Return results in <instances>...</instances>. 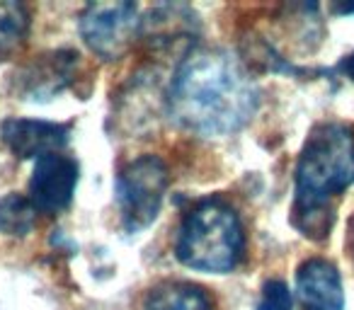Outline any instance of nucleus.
Wrapping results in <instances>:
<instances>
[{
    "label": "nucleus",
    "mask_w": 354,
    "mask_h": 310,
    "mask_svg": "<svg viewBox=\"0 0 354 310\" xmlns=\"http://www.w3.org/2000/svg\"><path fill=\"white\" fill-rule=\"evenodd\" d=\"M339 70H342V73L347 75V78L354 80V54H349L347 59H344L342 64H339Z\"/></svg>",
    "instance_id": "nucleus-14"
},
{
    "label": "nucleus",
    "mask_w": 354,
    "mask_h": 310,
    "mask_svg": "<svg viewBox=\"0 0 354 310\" xmlns=\"http://www.w3.org/2000/svg\"><path fill=\"white\" fill-rule=\"evenodd\" d=\"M75 66H78V54L68 49L39 56L20 75V93L27 99H51L73 83Z\"/></svg>",
    "instance_id": "nucleus-9"
},
{
    "label": "nucleus",
    "mask_w": 354,
    "mask_h": 310,
    "mask_svg": "<svg viewBox=\"0 0 354 310\" xmlns=\"http://www.w3.org/2000/svg\"><path fill=\"white\" fill-rule=\"evenodd\" d=\"M296 296L301 310H344L342 279L335 264L325 260H308L296 271Z\"/></svg>",
    "instance_id": "nucleus-8"
},
{
    "label": "nucleus",
    "mask_w": 354,
    "mask_h": 310,
    "mask_svg": "<svg viewBox=\"0 0 354 310\" xmlns=\"http://www.w3.org/2000/svg\"><path fill=\"white\" fill-rule=\"evenodd\" d=\"M78 184V163L64 153H51L37 160L30 180V202L46 216H56L73 202Z\"/></svg>",
    "instance_id": "nucleus-6"
},
{
    "label": "nucleus",
    "mask_w": 354,
    "mask_h": 310,
    "mask_svg": "<svg viewBox=\"0 0 354 310\" xmlns=\"http://www.w3.org/2000/svg\"><path fill=\"white\" fill-rule=\"evenodd\" d=\"M354 184V131L344 124H318L296 163L294 226L308 240H325L335 223V197Z\"/></svg>",
    "instance_id": "nucleus-2"
},
{
    "label": "nucleus",
    "mask_w": 354,
    "mask_h": 310,
    "mask_svg": "<svg viewBox=\"0 0 354 310\" xmlns=\"http://www.w3.org/2000/svg\"><path fill=\"white\" fill-rule=\"evenodd\" d=\"M37 209L30 197L6 194L0 199V233L10 238H25L37 226Z\"/></svg>",
    "instance_id": "nucleus-11"
},
{
    "label": "nucleus",
    "mask_w": 354,
    "mask_h": 310,
    "mask_svg": "<svg viewBox=\"0 0 354 310\" xmlns=\"http://www.w3.org/2000/svg\"><path fill=\"white\" fill-rule=\"evenodd\" d=\"M30 35V12L20 3H0V61L12 56Z\"/></svg>",
    "instance_id": "nucleus-12"
},
{
    "label": "nucleus",
    "mask_w": 354,
    "mask_h": 310,
    "mask_svg": "<svg viewBox=\"0 0 354 310\" xmlns=\"http://www.w3.org/2000/svg\"><path fill=\"white\" fill-rule=\"evenodd\" d=\"M68 124L39 122V119H6L0 126V138L15 158H44L61 153L68 143Z\"/></svg>",
    "instance_id": "nucleus-7"
},
{
    "label": "nucleus",
    "mask_w": 354,
    "mask_h": 310,
    "mask_svg": "<svg viewBox=\"0 0 354 310\" xmlns=\"http://www.w3.org/2000/svg\"><path fill=\"white\" fill-rule=\"evenodd\" d=\"M260 104L252 75L223 49H199L177 66L167 109L177 126L199 136H228L245 126Z\"/></svg>",
    "instance_id": "nucleus-1"
},
{
    "label": "nucleus",
    "mask_w": 354,
    "mask_h": 310,
    "mask_svg": "<svg viewBox=\"0 0 354 310\" xmlns=\"http://www.w3.org/2000/svg\"><path fill=\"white\" fill-rule=\"evenodd\" d=\"M143 310H212V298L204 289L187 281H165L151 289Z\"/></svg>",
    "instance_id": "nucleus-10"
},
{
    "label": "nucleus",
    "mask_w": 354,
    "mask_h": 310,
    "mask_svg": "<svg viewBox=\"0 0 354 310\" xmlns=\"http://www.w3.org/2000/svg\"><path fill=\"white\" fill-rule=\"evenodd\" d=\"M257 310H291V291L284 281L272 279L262 286V298Z\"/></svg>",
    "instance_id": "nucleus-13"
},
{
    "label": "nucleus",
    "mask_w": 354,
    "mask_h": 310,
    "mask_svg": "<svg viewBox=\"0 0 354 310\" xmlns=\"http://www.w3.org/2000/svg\"><path fill=\"white\" fill-rule=\"evenodd\" d=\"M245 233L238 213L221 199H204L185 216L175 255L185 267L209 274H228L243 260Z\"/></svg>",
    "instance_id": "nucleus-3"
},
{
    "label": "nucleus",
    "mask_w": 354,
    "mask_h": 310,
    "mask_svg": "<svg viewBox=\"0 0 354 310\" xmlns=\"http://www.w3.org/2000/svg\"><path fill=\"white\" fill-rule=\"evenodd\" d=\"M170 182L158 155H141L117 175V204L127 233H138L158 218Z\"/></svg>",
    "instance_id": "nucleus-4"
},
{
    "label": "nucleus",
    "mask_w": 354,
    "mask_h": 310,
    "mask_svg": "<svg viewBox=\"0 0 354 310\" xmlns=\"http://www.w3.org/2000/svg\"><path fill=\"white\" fill-rule=\"evenodd\" d=\"M335 10H337V12H342V15H344V12H354V6H347V8H342V6H339V8H335Z\"/></svg>",
    "instance_id": "nucleus-15"
},
{
    "label": "nucleus",
    "mask_w": 354,
    "mask_h": 310,
    "mask_svg": "<svg viewBox=\"0 0 354 310\" xmlns=\"http://www.w3.org/2000/svg\"><path fill=\"white\" fill-rule=\"evenodd\" d=\"M141 32L138 8L127 0L93 3L80 15V37L88 49L102 61H119Z\"/></svg>",
    "instance_id": "nucleus-5"
}]
</instances>
